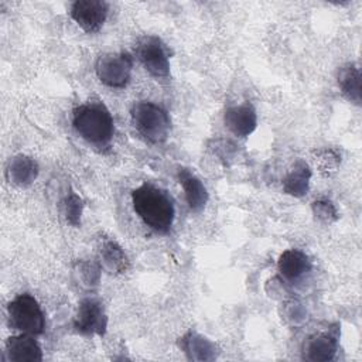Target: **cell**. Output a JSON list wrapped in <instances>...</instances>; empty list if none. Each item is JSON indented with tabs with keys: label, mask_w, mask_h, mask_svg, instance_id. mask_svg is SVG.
<instances>
[{
	"label": "cell",
	"mask_w": 362,
	"mask_h": 362,
	"mask_svg": "<svg viewBox=\"0 0 362 362\" xmlns=\"http://www.w3.org/2000/svg\"><path fill=\"white\" fill-rule=\"evenodd\" d=\"M134 212L150 229L167 233L174 222L175 208L170 195L150 182H143L132 192Z\"/></svg>",
	"instance_id": "6da1fadb"
},
{
	"label": "cell",
	"mask_w": 362,
	"mask_h": 362,
	"mask_svg": "<svg viewBox=\"0 0 362 362\" xmlns=\"http://www.w3.org/2000/svg\"><path fill=\"white\" fill-rule=\"evenodd\" d=\"M72 124L83 140L95 146L109 144L115 133L113 117L102 102L79 105L74 110Z\"/></svg>",
	"instance_id": "7a4b0ae2"
},
{
	"label": "cell",
	"mask_w": 362,
	"mask_h": 362,
	"mask_svg": "<svg viewBox=\"0 0 362 362\" xmlns=\"http://www.w3.org/2000/svg\"><path fill=\"white\" fill-rule=\"evenodd\" d=\"M132 122L140 136L151 144L164 143L171 132V120L167 110L153 102L141 100L134 103Z\"/></svg>",
	"instance_id": "3957f363"
},
{
	"label": "cell",
	"mask_w": 362,
	"mask_h": 362,
	"mask_svg": "<svg viewBox=\"0 0 362 362\" xmlns=\"http://www.w3.org/2000/svg\"><path fill=\"white\" fill-rule=\"evenodd\" d=\"M10 324L23 334L40 335L45 328L44 313L38 301L28 293L16 296L7 307Z\"/></svg>",
	"instance_id": "277c9868"
},
{
	"label": "cell",
	"mask_w": 362,
	"mask_h": 362,
	"mask_svg": "<svg viewBox=\"0 0 362 362\" xmlns=\"http://www.w3.org/2000/svg\"><path fill=\"white\" fill-rule=\"evenodd\" d=\"M133 59L127 52H109L98 57L95 72L99 81L109 88H124L132 76Z\"/></svg>",
	"instance_id": "5b68a950"
},
{
	"label": "cell",
	"mask_w": 362,
	"mask_h": 362,
	"mask_svg": "<svg viewBox=\"0 0 362 362\" xmlns=\"http://www.w3.org/2000/svg\"><path fill=\"white\" fill-rule=\"evenodd\" d=\"M136 54L154 78H167L170 74V54L165 44L156 35H144L139 44Z\"/></svg>",
	"instance_id": "8992f818"
},
{
	"label": "cell",
	"mask_w": 362,
	"mask_h": 362,
	"mask_svg": "<svg viewBox=\"0 0 362 362\" xmlns=\"http://www.w3.org/2000/svg\"><path fill=\"white\" fill-rule=\"evenodd\" d=\"M74 328L82 335L103 337L107 329V315L103 304L96 298H83L78 305Z\"/></svg>",
	"instance_id": "52a82bcc"
},
{
	"label": "cell",
	"mask_w": 362,
	"mask_h": 362,
	"mask_svg": "<svg viewBox=\"0 0 362 362\" xmlns=\"http://www.w3.org/2000/svg\"><path fill=\"white\" fill-rule=\"evenodd\" d=\"M109 11V4L102 0H76L71 6V17L86 33H98Z\"/></svg>",
	"instance_id": "ba28073f"
},
{
	"label": "cell",
	"mask_w": 362,
	"mask_h": 362,
	"mask_svg": "<svg viewBox=\"0 0 362 362\" xmlns=\"http://www.w3.org/2000/svg\"><path fill=\"white\" fill-rule=\"evenodd\" d=\"M338 351V332L324 331L308 337L303 346V358L311 362H325L334 359Z\"/></svg>",
	"instance_id": "9c48e42d"
},
{
	"label": "cell",
	"mask_w": 362,
	"mask_h": 362,
	"mask_svg": "<svg viewBox=\"0 0 362 362\" xmlns=\"http://www.w3.org/2000/svg\"><path fill=\"white\" fill-rule=\"evenodd\" d=\"M4 358L14 362H38L42 361V351L33 335L21 332L6 341Z\"/></svg>",
	"instance_id": "30bf717a"
},
{
	"label": "cell",
	"mask_w": 362,
	"mask_h": 362,
	"mask_svg": "<svg viewBox=\"0 0 362 362\" xmlns=\"http://www.w3.org/2000/svg\"><path fill=\"white\" fill-rule=\"evenodd\" d=\"M225 126L239 137H246L257 126V116L256 110L253 109L252 105L243 103V105H236L230 106L226 109L225 116H223Z\"/></svg>",
	"instance_id": "8fae6325"
},
{
	"label": "cell",
	"mask_w": 362,
	"mask_h": 362,
	"mask_svg": "<svg viewBox=\"0 0 362 362\" xmlns=\"http://www.w3.org/2000/svg\"><path fill=\"white\" fill-rule=\"evenodd\" d=\"M277 267L284 279L290 281H297L307 273H310L311 262L304 252L298 249H287L280 255Z\"/></svg>",
	"instance_id": "7c38bea8"
},
{
	"label": "cell",
	"mask_w": 362,
	"mask_h": 362,
	"mask_svg": "<svg viewBox=\"0 0 362 362\" xmlns=\"http://www.w3.org/2000/svg\"><path fill=\"white\" fill-rule=\"evenodd\" d=\"M178 180L182 185L189 209L194 212H201L208 202V191L202 181L185 168H180Z\"/></svg>",
	"instance_id": "4fadbf2b"
},
{
	"label": "cell",
	"mask_w": 362,
	"mask_h": 362,
	"mask_svg": "<svg viewBox=\"0 0 362 362\" xmlns=\"http://www.w3.org/2000/svg\"><path fill=\"white\" fill-rule=\"evenodd\" d=\"M180 348L189 359L211 361L216 358V345L195 331H188L180 338Z\"/></svg>",
	"instance_id": "5bb4252c"
},
{
	"label": "cell",
	"mask_w": 362,
	"mask_h": 362,
	"mask_svg": "<svg viewBox=\"0 0 362 362\" xmlns=\"http://www.w3.org/2000/svg\"><path fill=\"white\" fill-rule=\"evenodd\" d=\"M6 175L10 180V182L20 187H27L37 178L38 164L34 158L28 156H16L10 160L8 167L6 170Z\"/></svg>",
	"instance_id": "9a60e30c"
},
{
	"label": "cell",
	"mask_w": 362,
	"mask_h": 362,
	"mask_svg": "<svg viewBox=\"0 0 362 362\" xmlns=\"http://www.w3.org/2000/svg\"><path fill=\"white\" fill-rule=\"evenodd\" d=\"M311 170L304 160H297L283 180V189L293 197H304L308 192Z\"/></svg>",
	"instance_id": "2e32d148"
},
{
	"label": "cell",
	"mask_w": 362,
	"mask_h": 362,
	"mask_svg": "<svg viewBox=\"0 0 362 362\" xmlns=\"http://www.w3.org/2000/svg\"><path fill=\"white\" fill-rule=\"evenodd\" d=\"M338 86L342 95L354 102L355 105L361 103V71L356 64L348 62L342 65L338 71Z\"/></svg>",
	"instance_id": "e0dca14e"
},
{
	"label": "cell",
	"mask_w": 362,
	"mask_h": 362,
	"mask_svg": "<svg viewBox=\"0 0 362 362\" xmlns=\"http://www.w3.org/2000/svg\"><path fill=\"white\" fill-rule=\"evenodd\" d=\"M99 256L102 266L109 273H123L127 269V256L115 240H103L99 250Z\"/></svg>",
	"instance_id": "ac0fdd59"
},
{
	"label": "cell",
	"mask_w": 362,
	"mask_h": 362,
	"mask_svg": "<svg viewBox=\"0 0 362 362\" xmlns=\"http://www.w3.org/2000/svg\"><path fill=\"white\" fill-rule=\"evenodd\" d=\"M74 274L76 276V279L82 287L90 288L93 286H98L99 277H100V269L92 262L81 260L75 264Z\"/></svg>",
	"instance_id": "d6986e66"
},
{
	"label": "cell",
	"mask_w": 362,
	"mask_h": 362,
	"mask_svg": "<svg viewBox=\"0 0 362 362\" xmlns=\"http://www.w3.org/2000/svg\"><path fill=\"white\" fill-rule=\"evenodd\" d=\"M314 163L322 174H331L338 168L341 163V156L332 148H322L315 151Z\"/></svg>",
	"instance_id": "ffe728a7"
},
{
	"label": "cell",
	"mask_w": 362,
	"mask_h": 362,
	"mask_svg": "<svg viewBox=\"0 0 362 362\" xmlns=\"http://www.w3.org/2000/svg\"><path fill=\"white\" fill-rule=\"evenodd\" d=\"M82 209H83V201L81 197H78L75 192H71L66 195L64 201V211L66 221L72 226H79L81 225V216H82Z\"/></svg>",
	"instance_id": "44dd1931"
},
{
	"label": "cell",
	"mask_w": 362,
	"mask_h": 362,
	"mask_svg": "<svg viewBox=\"0 0 362 362\" xmlns=\"http://www.w3.org/2000/svg\"><path fill=\"white\" fill-rule=\"evenodd\" d=\"M311 209H313L314 216L317 219H320L321 222L329 223V222H334L338 219V211H337L335 205L327 198L314 201L311 205Z\"/></svg>",
	"instance_id": "7402d4cb"
}]
</instances>
